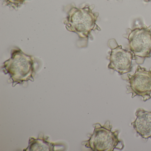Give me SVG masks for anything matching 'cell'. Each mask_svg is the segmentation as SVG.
<instances>
[{"instance_id":"8","label":"cell","mask_w":151,"mask_h":151,"mask_svg":"<svg viewBox=\"0 0 151 151\" xmlns=\"http://www.w3.org/2000/svg\"><path fill=\"white\" fill-rule=\"evenodd\" d=\"M30 0H2L4 5L17 10L26 1Z\"/></svg>"},{"instance_id":"5","label":"cell","mask_w":151,"mask_h":151,"mask_svg":"<svg viewBox=\"0 0 151 151\" xmlns=\"http://www.w3.org/2000/svg\"><path fill=\"white\" fill-rule=\"evenodd\" d=\"M129 47L134 56L142 58H150L151 55V29L141 27L129 29L128 37Z\"/></svg>"},{"instance_id":"4","label":"cell","mask_w":151,"mask_h":151,"mask_svg":"<svg viewBox=\"0 0 151 151\" xmlns=\"http://www.w3.org/2000/svg\"><path fill=\"white\" fill-rule=\"evenodd\" d=\"M127 93H132V99L136 96L141 97L144 101L151 99V69L138 66L133 75L128 74Z\"/></svg>"},{"instance_id":"10","label":"cell","mask_w":151,"mask_h":151,"mask_svg":"<svg viewBox=\"0 0 151 151\" xmlns=\"http://www.w3.org/2000/svg\"><path fill=\"white\" fill-rule=\"evenodd\" d=\"M107 1H109V0H107Z\"/></svg>"},{"instance_id":"2","label":"cell","mask_w":151,"mask_h":151,"mask_svg":"<svg viewBox=\"0 0 151 151\" xmlns=\"http://www.w3.org/2000/svg\"><path fill=\"white\" fill-rule=\"evenodd\" d=\"M2 70L5 74L9 75L14 86L29 80L34 81V57L27 55L19 47L13 48L11 51V57L4 62Z\"/></svg>"},{"instance_id":"7","label":"cell","mask_w":151,"mask_h":151,"mask_svg":"<svg viewBox=\"0 0 151 151\" xmlns=\"http://www.w3.org/2000/svg\"><path fill=\"white\" fill-rule=\"evenodd\" d=\"M136 118L131 124L139 136L144 139H151V111L139 108L135 113Z\"/></svg>"},{"instance_id":"1","label":"cell","mask_w":151,"mask_h":151,"mask_svg":"<svg viewBox=\"0 0 151 151\" xmlns=\"http://www.w3.org/2000/svg\"><path fill=\"white\" fill-rule=\"evenodd\" d=\"M93 9L88 5L81 8L69 6L63 21L67 30L77 34L79 40H88L92 31L100 29L96 24L99 13H93Z\"/></svg>"},{"instance_id":"3","label":"cell","mask_w":151,"mask_h":151,"mask_svg":"<svg viewBox=\"0 0 151 151\" xmlns=\"http://www.w3.org/2000/svg\"><path fill=\"white\" fill-rule=\"evenodd\" d=\"M94 131L87 141V147L93 151H113L115 149L122 150L124 147L122 140L119 139L120 131H112V125L109 121L103 126L99 123L93 125Z\"/></svg>"},{"instance_id":"9","label":"cell","mask_w":151,"mask_h":151,"mask_svg":"<svg viewBox=\"0 0 151 151\" xmlns=\"http://www.w3.org/2000/svg\"><path fill=\"white\" fill-rule=\"evenodd\" d=\"M144 1L145 2H151V0H144Z\"/></svg>"},{"instance_id":"6","label":"cell","mask_w":151,"mask_h":151,"mask_svg":"<svg viewBox=\"0 0 151 151\" xmlns=\"http://www.w3.org/2000/svg\"><path fill=\"white\" fill-rule=\"evenodd\" d=\"M109 63L108 68L122 75L130 72L132 69L133 55L129 51L117 45L113 48L110 52Z\"/></svg>"}]
</instances>
